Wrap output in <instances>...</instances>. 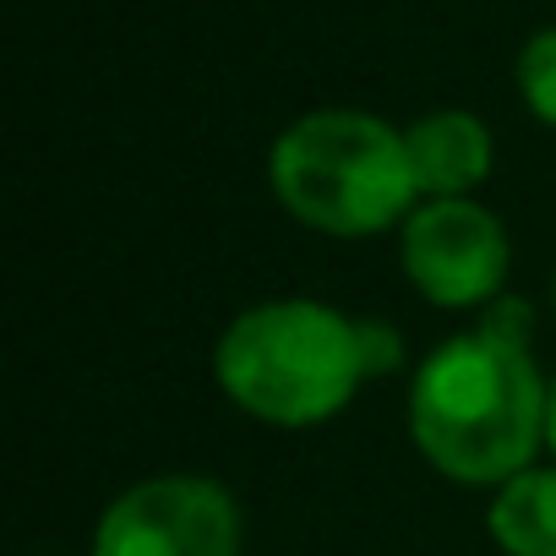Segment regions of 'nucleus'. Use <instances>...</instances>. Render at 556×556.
Returning a JSON list of instances; mask_svg holds the SVG:
<instances>
[{"mask_svg": "<svg viewBox=\"0 0 556 556\" xmlns=\"http://www.w3.org/2000/svg\"><path fill=\"white\" fill-rule=\"evenodd\" d=\"M551 306H556V273H551Z\"/></svg>", "mask_w": 556, "mask_h": 556, "instance_id": "11", "label": "nucleus"}, {"mask_svg": "<svg viewBox=\"0 0 556 556\" xmlns=\"http://www.w3.org/2000/svg\"><path fill=\"white\" fill-rule=\"evenodd\" d=\"M545 447L556 453V377H551V404H545Z\"/></svg>", "mask_w": 556, "mask_h": 556, "instance_id": "10", "label": "nucleus"}, {"mask_svg": "<svg viewBox=\"0 0 556 556\" xmlns=\"http://www.w3.org/2000/svg\"><path fill=\"white\" fill-rule=\"evenodd\" d=\"M361 339H366V366H371V377H382V371H393V366L404 361V339H399V328L361 317Z\"/></svg>", "mask_w": 556, "mask_h": 556, "instance_id": "9", "label": "nucleus"}, {"mask_svg": "<svg viewBox=\"0 0 556 556\" xmlns=\"http://www.w3.org/2000/svg\"><path fill=\"white\" fill-rule=\"evenodd\" d=\"M267 180L295 224L339 240H366L393 224L404 229L420 207L404 126L344 104L312 110L278 131L267 148Z\"/></svg>", "mask_w": 556, "mask_h": 556, "instance_id": "3", "label": "nucleus"}, {"mask_svg": "<svg viewBox=\"0 0 556 556\" xmlns=\"http://www.w3.org/2000/svg\"><path fill=\"white\" fill-rule=\"evenodd\" d=\"M213 377L224 399L262 426H323L350 409V399L371 382L361 317L301 295L262 301L224 328L213 350Z\"/></svg>", "mask_w": 556, "mask_h": 556, "instance_id": "2", "label": "nucleus"}, {"mask_svg": "<svg viewBox=\"0 0 556 556\" xmlns=\"http://www.w3.org/2000/svg\"><path fill=\"white\" fill-rule=\"evenodd\" d=\"M399 262L409 285L442 312H485L502 301L507 229L475 197H431L399 229Z\"/></svg>", "mask_w": 556, "mask_h": 556, "instance_id": "5", "label": "nucleus"}, {"mask_svg": "<svg viewBox=\"0 0 556 556\" xmlns=\"http://www.w3.org/2000/svg\"><path fill=\"white\" fill-rule=\"evenodd\" d=\"M513 83H518L523 110L556 131V28H540L523 39V50L513 61Z\"/></svg>", "mask_w": 556, "mask_h": 556, "instance_id": "8", "label": "nucleus"}, {"mask_svg": "<svg viewBox=\"0 0 556 556\" xmlns=\"http://www.w3.org/2000/svg\"><path fill=\"white\" fill-rule=\"evenodd\" d=\"M485 529L502 556H556V464H529L523 475L496 485Z\"/></svg>", "mask_w": 556, "mask_h": 556, "instance_id": "7", "label": "nucleus"}, {"mask_svg": "<svg viewBox=\"0 0 556 556\" xmlns=\"http://www.w3.org/2000/svg\"><path fill=\"white\" fill-rule=\"evenodd\" d=\"M551 382L529 355V306L502 295L442 339L409 388V437L453 485H507L545 447Z\"/></svg>", "mask_w": 556, "mask_h": 556, "instance_id": "1", "label": "nucleus"}, {"mask_svg": "<svg viewBox=\"0 0 556 556\" xmlns=\"http://www.w3.org/2000/svg\"><path fill=\"white\" fill-rule=\"evenodd\" d=\"M93 556H240V502L207 475L137 480L104 507Z\"/></svg>", "mask_w": 556, "mask_h": 556, "instance_id": "4", "label": "nucleus"}, {"mask_svg": "<svg viewBox=\"0 0 556 556\" xmlns=\"http://www.w3.org/2000/svg\"><path fill=\"white\" fill-rule=\"evenodd\" d=\"M404 148H409V169L420 186V202L431 197H469L475 186H485L496 142L485 131L480 115L469 110H431L420 121L404 126Z\"/></svg>", "mask_w": 556, "mask_h": 556, "instance_id": "6", "label": "nucleus"}]
</instances>
